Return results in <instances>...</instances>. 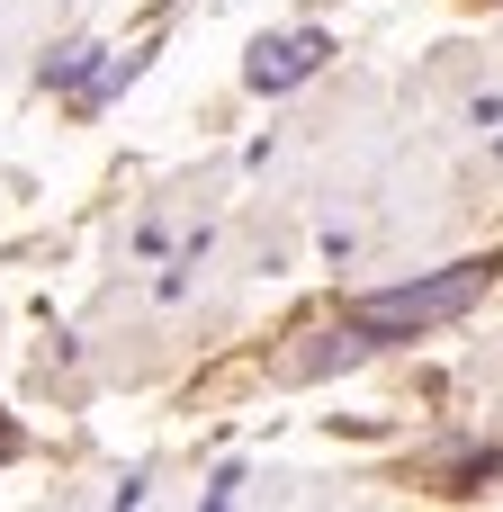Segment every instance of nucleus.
Returning <instances> with one entry per match:
<instances>
[{
    "label": "nucleus",
    "instance_id": "obj_3",
    "mask_svg": "<svg viewBox=\"0 0 503 512\" xmlns=\"http://www.w3.org/2000/svg\"><path fill=\"white\" fill-rule=\"evenodd\" d=\"M90 54H99V45H63V54H54V81H81V72H90Z\"/></svg>",
    "mask_w": 503,
    "mask_h": 512
},
{
    "label": "nucleus",
    "instance_id": "obj_4",
    "mask_svg": "<svg viewBox=\"0 0 503 512\" xmlns=\"http://www.w3.org/2000/svg\"><path fill=\"white\" fill-rule=\"evenodd\" d=\"M0 459H18V432H9V423H0Z\"/></svg>",
    "mask_w": 503,
    "mask_h": 512
},
{
    "label": "nucleus",
    "instance_id": "obj_2",
    "mask_svg": "<svg viewBox=\"0 0 503 512\" xmlns=\"http://www.w3.org/2000/svg\"><path fill=\"white\" fill-rule=\"evenodd\" d=\"M324 54H333V45H324V27H297V36H270V45H261V54L243 63V81H252V90H297L306 72H324Z\"/></svg>",
    "mask_w": 503,
    "mask_h": 512
},
{
    "label": "nucleus",
    "instance_id": "obj_1",
    "mask_svg": "<svg viewBox=\"0 0 503 512\" xmlns=\"http://www.w3.org/2000/svg\"><path fill=\"white\" fill-rule=\"evenodd\" d=\"M486 279H495V261H459V270H432V279H405V288L351 297V333H369V342H396V333L459 324V315L486 297Z\"/></svg>",
    "mask_w": 503,
    "mask_h": 512
}]
</instances>
